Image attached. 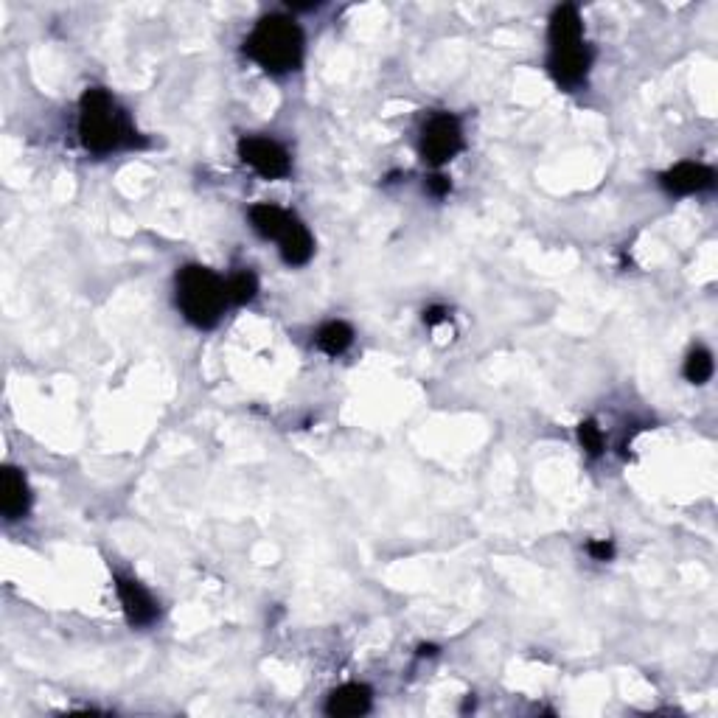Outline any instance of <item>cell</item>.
<instances>
[{"label": "cell", "instance_id": "obj_1", "mask_svg": "<svg viewBox=\"0 0 718 718\" xmlns=\"http://www.w3.org/2000/svg\"><path fill=\"white\" fill-rule=\"evenodd\" d=\"M79 138L93 155H110L121 146L141 144L127 113L101 87L85 90V96L79 101Z\"/></svg>", "mask_w": 718, "mask_h": 718}, {"label": "cell", "instance_id": "obj_2", "mask_svg": "<svg viewBox=\"0 0 718 718\" xmlns=\"http://www.w3.org/2000/svg\"><path fill=\"white\" fill-rule=\"evenodd\" d=\"M247 57L259 62L264 71L287 73L295 71L303 59L301 26L284 15H270L259 20V26L247 37Z\"/></svg>", "mask_w": 718, "mask_h": 718}, {"label": "cell", "instance_id": "obj_3", "mask_svg": "<svg viewBox=\"0 0 718 718\" xmlns=\"http://www.w3.org/2000/svg\"><path fill=\"white\" fill-rule=\"evenodd\" d=\"M228 301V284H222V278L208 267L188 264L177 275V306L197 329L216 326Z\"/></svg>", "mask_w": 718, "mask_h": 718}, {"label": "cell", "instance_id": "obj_4", "mask_svg": "<svg viewBox=\"0 0 718 718\" xmlns=\"http://www.w3.org/2000/svg\"><path fill=\"white\" fill-rule=\"evenodd\" d=\"M463 149V132L455 115L441 113L430 118V124L424 127L421 135V155L430 160L432 166H444L446 160H452Z\"/></svg>", "mask_w": 718, "mask_h": 718}, {"label": "cell", "instance_id": "obj_5", "mask_svg": "<svg viewBox=\"0 0 718 718\" xmlns=\"http://www.w3.org/2000/svg\"><path fill=\"white\" fill-rule=\"evenodd\" d=\"M239 155H242V160L250 169H256L267 180H281V177H287L292 172L287 149L270 141V138H259V135L242 138L239 141Z\"/></svg>", "mask_w": 718, "mask_h": 718}, {"label": "cell", "instance_id": "obj_6", "mask_svg": "<svg viewBox=\"0 0 718 718\" xmlns=\"http://www.w3.org/2000/svg\"><path fill=\"white\" fill-rule=\"evenodd\" d=\"M660 183L665 191L685 197V194H699L704 188L713 186V183H716V174H713L710 166H704V163L685 160V163H676L674 169H668V172L662 174Z\"/></svg>", "mask_w": 718, "mask_h": 718}, {"label": "cell", "instance_id": "obj_7", "mask_svg": "<svg viewBox=\"0 0 718 718\" xmlns=\"http://www.w3.org/2000/svg\"><path fill=\"white\" fill-rule=\"evenodd\" d=\"M589 62H592V51L587 45H575L567 51H550L547 68L561 87H578L587 79Z\"/></svg>", "mask_w": 718, "mask_h": 718}, {"label": "cell", "instance_id": "obj_8", "mask_svg": "<svg viewBox=\"0 0 718 718\" xmlns=\"http://www.w3.org/2000/svg\"><path fill=\"white\" fill-rule=\"evenodd\" d=\"M115 589H118L124 615H127L132 626H149V623H155V618H158V604H155V598H152L138 581L118 578V581H115Z\"/></svg>", "mask_w": 718, "mask_h": 718}, {"label": "cell", "instance_id": "obj_9", "mask_svg": "<svg viewBox=\"0 0 718 718\" xmlns=\"http://www.w3.org/2000/svg\"><path fill=\"white\" fill-rule=\"evenodd\" d=\"M547 40H550V51H567L575 45H584V23L575 6H559L553 12Z\"/></svg>", "mask_w": 718, "mask_h": 718}, {"label": "cell", "instance_id": "obj_10", "mask_svg": "<svg viewBox=\"0 0 718 718\" xmlns=\"http://www.w3.org/2000/svg\"><path fill=\"white\" fill-rule=\"evenodd\" d=\"M281 245V256L287 261L289 267H303L306 261L312 259L315 253V242H312V233L306 230L298 216L292 214V219L287 222V228L281 230V236L275 239Z\"/></svg>", "mask_w": 718, "mask_h": 718}, {"label": "cell", "instance_id": "obj_11", "mask_svg": "<svg viewBox=\"0 0 718 718\" xmlns=\"http://www.w3.org/2000/svg\"><path fill=\"white\" fill-rule=\"evenodd\" d=\"M29 486L23 472H17L12 466L3 469V494H0V508L6 519H20L29 511Z\"/></svg>", "mask_w": 718, "mask_h": 718}, {"label": "cell", "instance_id": "obj_12", "mask_svg": "<svg viewBox=\"0 0 718 718\" xmlns=\"http://www.w3.org/2000/svg\"><path fill=\"white\" fill-rule=\"evenodd\" d=\"M368 710H371V690L365 685H343L334 690L326 702V713L337 718L362 716Z\"/></svg>", "mask_w": 718, "mask_h": 718}, {"label": "cell", "instance_id": "obj_13", "mask_svg": "<svg viewBox=\"0 0 718 718\" xmlns=\"http://www.w3.org/2000/svg\"><path fill=\"white\" fill-rule=\"evenodd\" d=\"M289 219H292V214L273 205V202H259V205L250 208V222H253V228L259 230L264 239H278L281 230L287 228Z\"/></svg>", "mask_w": 718, "mask_h": 718}, {"label": "cell", "instance_id": "obj_14", "mask_svg": "<svg viewBox=\"0 0 718 718\" xmlns=\"http://www.w3.org/2000/svg\"><path fill=\"white\" fill-rule=\"evenodd\" d=\"M351 343H354V329L343 320H331L317 331V348L329 357H340Z\"/></svg>", "mask_w": 718, "mask_h": 718}, {"label": "cell", "instance_id": "obj_15", "mask_svg": "<svg viewBox=\"0 0 718 718\" xmlns=\"http://www.w3.org/2000/svg\"><path fill=\"white\" fill-rule=\"evenodd\" d=\"M685 376L693 385H704L713 376V354L707 348L690 351V357L685 359Z\"/></svg>", "mask_w": 718, "mask_h": 718}, {"label": "cell", "instance_id": "obj_16", "mask_svg": "<svg viewBox=\"0 0 718 718\" xmlns=\"http://www.w3.org/2000/svg\"><path fill=\"white\" fill-rule=\"evenodd\" d=\"M256 292H259V278L250 270H242L228 281V298L233 303H250L256 298Z\"/></svg>", "mask_w": 718, "mask_h": 718}, {"label": "cell", "instance_id": "obj_17", "mask_svg": "<svg viewBox=\"0 0 718 718\" xmlns=\"http://www.w3.org/2000/svg\"><path fill=\"white\" fill-rule=\"evenodd\" d=\"M578 441H581V446L587 449L589 455H601V449H604V432L598 430L595 421H584V424L578 427Z\"/></svg>", "mask_w": 718, "mask_h": 718}, {"label": "cell", "instance_id": "obj_18", "mask_svg": "<svg viewBox=\"0 0 718 718\" xmlns=\"http://www.w3.org/2000/svg\"><path fill=\"white\" fill-rule=\"evenodd\" d=\"M589 556L595 561H609L615 556V545L612 542H606V539H595V542H589L587 545Z\"/></svg>", "mask_w": 718, "mask_h": 718}, {"label": "cell", "instance_id": "obj_19", "mask_svg": "<svg viewBox=\"0 0 718 718\" xmlns=\"http://www.w3.org/2000/svg\"><path fill=\"white\" fill-rule=\"evenodd\" d=\"M449 188H452V183L446 180L444 174H432V177H427V191H430L432 197H444V194H449Z\"/></svg>", "mask_w": 718, "mask_h": 718}, {"label": "cell", "instance_id": "obj_20", "mask_svg": "<svg viewBox=\"0 0 718 718\" xmlns=\"http://www.w3.org/2000/svg\"><path fill=\"white\" fill-rule=\"evenodd\" d=\"M446 315H449V312H446L444 306H432V309L424 312V323H427V326H438V323H444Z\"/></svg>", "mask_w": 718, "mask_h": 718}]
</instances>
